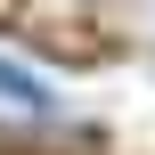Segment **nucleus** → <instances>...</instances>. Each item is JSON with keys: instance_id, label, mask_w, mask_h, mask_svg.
<instances>
[{"instance_id": "nucleus-1", "label": "nucleus", "mask_w": 155, "mask_h": 155, "mask_svg": "<svg viewBox=\"0 0 155 155\" xmlns=\"http://www.w3.org/2000/svg\"><path fill=\"white\" fill-rule=\"evenodd\" d=\"M57 106H65V98H57L16 49H0V114H16V123H57Z\"/></svg>"}, {"instance_id": "nucleus-2", "label": "nucleus", "mask_w": 155, "mask_h": 155, "mask_svg": "<svg viewBox=\"0 0 155 155\" xmlns=\"http://www.w3.org/2000/svg\"><path fill=\"white\" fill-rule=\"evenodd\" d=\"M41 25V0H0V33H33Z\"/></svg>"}]
</instances>
